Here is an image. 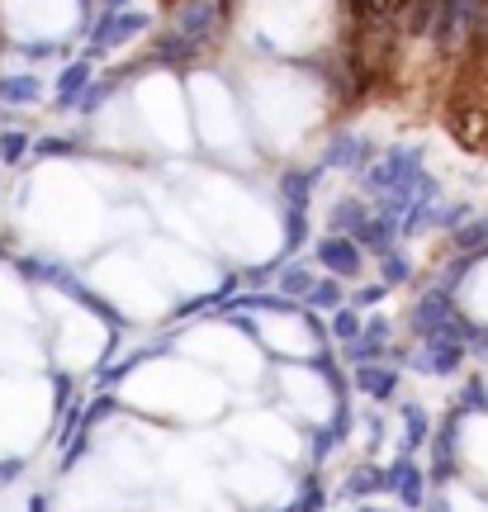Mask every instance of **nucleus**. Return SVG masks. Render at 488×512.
Here are the masks:
<instances>
[{
  "instance_id": "nucleus-1",
  "label": "nucleus",
  "mask_w": 488,
  "mask_h": 512,
  "mask_svg": "<svg viewBox=\"0 0 488 512\" xmlns=\"http://www.w3.org/2000/svg\"><path fill=\"white\" fill-rule=\"evenodd\" d=\"M218 19H223V0H185L181 10H176V34L204 48L209 34L218 29Z\"/></svg>"
},
{
  "instance_id": "nucleus-2",
  "label": "nucleus",
  "mask_w": 488,
  "mask_h": 512,
  "mask_svg": "<svg viewBox=\"0 0 488 512\" xmlns=\"http://www.w3.org/2000/svg\"><path fill=\"white\" fill-rule=\"evenodd\" d=\"M318 266L323 271H332V280H356L365 266V256L361 247L351 238H337V233H327L323 242H318Z\"/></svg>"
},
{
  "instance_id": "nucleus-3",
  "label": "nucleus",
  "mask_w": 488,
  "mask_h": 512,
  "mask_svg": "<svg viewBox=\"0 0 488 512\" xmlns=\"http://www.w3.org/2000/svg\"><path fill=\"white\" fill-rule=\"evenodd\" d=\"M474 10H479V0H441V15H436V24H432L436 48H455L460 38L470 34Z\"/></svg>"
},
{
  "instance_id": "nucleus-4",
  "label": "nucleus",
  "mask_w": 488,
  "mask_h": 512,
  "mask_svg": "<svg viewBox=\"0 0 488 512\" xmlns=\"http://www.w3.org/2000/svg\"><path fill=\"white\" fill-rule=\"evenodd\" d=\"M143 29H147V15H133V10H109V15L95 24L91 53H109V48L128 43L133 34H143Z\"/></svg>"
},
{
  "instance_id": "nucleus-5",
  "label": "nucleus",
  "mask_w": 488,
  "mask_h": 512,
  "mask_svg": "<svg viewBox=\"0 0 488 512\" xmlns=\"http://www.w3.org/2000/svg\"><path fill=\"white\" fill-rule=\"evenodd\" d=\"M460 361H465V342L432 337V342H422V351L413 356V370H422V375H455Z\"/></svg>"
},
{
  "instance_id": "nucleus-6",
  "label": "nucleus",
  "mask_w": 488,
  "mask_h": 512,
  "mask_svg": "<svg viewBox=\"0 0 488 512\" xmlns=\"http://www.w3.org/2000/svg\"><path fill=\"white\" fill-rule=\"evenodd\" d=\"M389 494H398L403 508H422L427 503V479H422V470L408 456L398 460V465H389Z\"/></svg>"
},
{
  "instance_id": "nucleus-7",
  "label": "nucleus",
  "mask_w": 488,
  "mask_h": 512,
  "mask_svg": "<svg viewBox=\"0 0 488 512\" xmlns=\"http://www.w3.org/2000/svg\"><path fill=\"white\" fill-rule=\"evenodd\" d=\"M384 356H389V323H370V328H361V337L351 342V361L356 366H380Z\"/></svg>"
},
{
  "instance_id": "nucleus-8",
  "label": "nucleus",
  "mask_w": 488,
  "mask_h": 512,
  "mask_svg": "<svg viewBox=\"0 0 488 512\" xmlns=\"http://www.w3.org/2000/svg\"><path fill=\"white\" fill-rule=\"evenodd\" d=\"M356 389H361V394H370V399H394L398 370H389L384 361H380V366H356Z\"/></svg>"
},
{
  "instance_id": "nucleus-9",
  "label": "nucleus",
  "mask_w": 488,
  "mask_h": 512,
  "mask_svg": "<svg viewBox=\"0 0 488 512\" xmlns=\"http://www.w3.org/2000/svg\"><path fill=\"white\" fill-rule=\"evenodd\" d=\"M81 91H91V62H72L62 81H57V105H81Z\"/></svg>"
},
{
  "instance_id": "nucleus-10",
  "label": "nucleus",
  "mask_w": 488,
  "mask_h": 512,
  "mask_svg": "<svg viewBox=\"0 0 488 512\" xmlns=\"http://www.w3.org/2000/svg\"><path fill=\"white\" fill-rule=\"evenodd\" d=\"M427 427H432V422H427V408H422V403H408V408H403V456H413L417 446L427 441Z\"/></svg>"
},
{
  "instance_id": "nucleus-11",
  "label": "nucleus",
  "mask_w": 488,
  "mask_h": 512,
  "mask_svg": "<svg viewBox=\"0 0 488 512\" xmlns=\"http://www.w3.org/2000/svg\"><path fill=\"white\" fill-rule=\"evenodd\" d=\"M365 157H370V147H365L361 138H337V143L327 147V166H342V171L365 166Z\"/></svg>"
},
{
  "instance_id": "nucleus-12",
  "label": "nucleus",
  "mask_w": 488,
  "mask_h": 512,
  "mask_svg": "<svg viewBox=\"0 0 488 512\" xmlns=\"http://www.w3.org/2000/svg\"><path fill=\"white\" fill-rule=\"evenodd\" d=\"M436 15H441V0H408V5H403V24H408V34H432Z\"/></svg>"
},
{
  "instance_id": "nucleus-13",
  "label": "nucleus",
  "mask_w": 488,
  "mask_h": 512,
  "mask_svg": "<svg viewBox=\"0 0 488 512\" xmlns=\"http://www.w3.org/2000/svg\"><path fill=\"white\" fill-rule=\"evenodd\" d=\"M38 81L34 76H0V105H34Z\"/></svg>"
},
{
  "instance_id": "nucleus-14",
  "label": "nucleus",
  "mask_w": 488,
  "mask_h": 512,
  "mask_svg": "<svg viewBox=\"0 0 488 512\" xmlns=\"http://www.w3.org/2000/svg\"><path fill=\"white\" fill-rule=\"evenodd\" d=\"M403 5H408V0H361V19L370 29H384L394 15H403Z\"/></svg>"
},
{
  "instance_id": "nucleus-15",
  "label": "nucleus",
  "mask_w": 488,
  "mask_h": 512,
  "mask_svg": "<svg viewBox=\"0 0 488 512\" xmlns=\"http://www.w3.org/2000/svg\"><path fill=\"white\" fill-rule=\"evenodd\" d=\"M280 290L290 294V299H308V290H313V275H308V266H280Z\"/></svg>"
},
{
  "instance_id": "nucleus-16",
  "label": "nucleus",
  "mask_w": 488,
  "mask_h": 512,
  "mask_svg": "<svg viewBox=\"0 0 488 512\" xmlns=\"http://www.w3.org/2000/svg\"><path fill=\"white\" fill-rule=\"evenodd\" d=\"M455 252H488V219H479V223H470V228H460L455 233Z\"/></svg>"
},
{
  "instance_id": "nucleus-17",
  "label": "nucleus",
  "mask_w": 488,
  "mask_h": 512,
  "mask_svg": "<svg viewBox=\"0 0 488 512\" xmlns=\"http://www.w3.org/2000/svg\"><path fill=\"white\" fill-rule=\"evenodd\" d=\"M199 53V43H190V38H166L162 48H157V62H166V67H176V62H190V57Z\"/></svg>"
},
{
  "instance_id": "nucleus-18",
  "label": "nucleus",
  "mask_w": 488,
  "mask_h": 512,
  "mask_svg": "<svg viewBox=\"0 0 488 512\" xmlns=\"http://www.w3.org/2000/svg\"><path fill=\"white\" fill-rule=\"evenodd\" d=\"M304 304H313V309H342V285H337V280H318V285H313V290H308V299Z\"/></svg>"
},
{
  "instance_id": "nucleus-19",
  "label": "nucleus",
  "mask_w": 488,
  "mask_h": 512,
  "mask_svg": "<svg viewBox=\"0 0 488 512\" xmlns=\"http://www.w3.org/2000/svg\"><path fill=\"white\" fill-rule=\"evenodd\" d=\"M389 489V470H365V475H356L351 484H346V494L361 498V494H384Z\"/></svg>"
},
{
  "instance_id": "nucleus-20",
  "label": "nucleus",
  "mask_w": 488,
  "mask_h": 512,
  "mask_svg": "<svg viewBox=\"0 0 488 512\" xmlns=\"http://www.w3.org/2000/svg\"><path fill=\"white\" fill-rule=\"evenodd\" d=\"M361 313L356 309H337L332 313V337H342V342H356V337H361Z\"/></svg>"
},
{
  "instance_id": "nucleus-21",
  "label": "nucleus",
  "mask_w": 488,
  "mask_h": 512,
  "mask_svg": "<svg viewBox=\"0 0 488 512\" xmlns=\"http://www.w3.org/2000/svg\"><path fill=\"white\" fill-rule=\"evenodd\" d=\"M24 147H29V138H24V133H5V138H0V162L15 166L19 157H24Z\"/></svg>"
},
{
  "instance_id": "nucleus-22",
  "label": "nucleus",
  "mask_w": 488,
  "mask_h": 512,
  "mask_svg": "<svg viewBox=\"0 0 488 512\" xmlns=\"http://www.w3.org/2000/svg\"><path fill=\"white\" fill-rule=\"evenodd\" d=\"M19 475H24V460H19V456H0V489L19 484Z\"/></svg>"
},
{
  "instance_id": "nucleus-23",
  "label": "nucleus",
  "mask_w": 488,
  "mask_h": 512,
  "mask_svg": "<svg viewBox=\"0 0 488 512\" xmlns=\"http://www.w3.org/2000/svg\"><path fill=\"white\" fill-rule=\"evenodd\" d=\"M384 261V275H389V285H403V275H408V261H403V256H380Z\"/></svg>"
},
{
  "instance_id": "nucleus-24",
  "label": "nucleus",
  "mask_w": 488,
  "mask_h": 512,
  "mask_svg": "<svg viewBox=\"0 0 488 512\" xmlns=\"http://www.w3.org/2000/svg\"><path fill=\"white\" fill-rule=\"evenodd\" d=\"M470 38H474V43H488V0H479V10H474Z\"/></svg>"
},
{
  "instance_id": "nucleus-25",
  "label": "nucleus",
  "mask_w": 488,
  "mask_h": 512,
  "mask_svg": "<svg viewBox=\"0 0 488 512\" xmlns=\"http://www.w3.org/2000/svg\"><path fill=\"white\" fill-rule=\"evenodd\" d=\"M24 57L43 62V57H53V43H24Z\"/></svg>"
},
{
  "instance_id": "nucleus-26",
  "label": "nucleus",
  "mask_w": 488,
  "mask_h": 512,
  "mask_svg": "<svg viewBox=\"0 0 488 512\" xmlns=\"http://www.w3.org/2000/svg\"><path fill=\"white\" fill-rule=\"evenodd\" d=\"M29 512H48V498L38 494V498H34V503H29Z\"/></svg>"
},
{
  "instance_id": "nucleus-27",
  "label": "nucleus",
  "mask_w": 488,
  "mask_h": 512,
  "mask_svg": "<svg viewBox=\"0 0 488 512\" xmlns=\"http://www.w3.org/2000/svg\"><path fill=\"white\" fill-rule=\"evenodd\" d=\"M105 10H124V0H105Z\"/></svg>"
}]
</instances>
